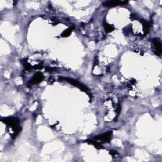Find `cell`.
Listing matches in <instances>:
<instances>
[{"mask_svg": "<svg viewBox=\"0 0 162 162\" xmlns=\"http://www.w3.org/2000/svg\"><path fill=\"white\" fill-rule=\"evenodd\" d=\"M63 79L65 81H66L67 82H69L70 84H71L72 85H74L75 87L79 88L81 90H82V91L86 92L88 95L89 96V97H91V95L89 94V89L88 88V87H86L85 85L80 83L79 81H76L75 79H70V78H63Z\"/></svg>", "mask_w": 162, "mask_h": 162, "instance_id": "cell-1", "label": "cell"}, {"mask_svg": "<svg viewBox=\"0 0 162 162\" xmlns=\"http://www.w3.org/2000/svg\"><path fill=\"white\" fill-rule=\"evenodd\" d=\"M152 42L154 45L155 54L158 56H161L162 53V45L161 41L159 38H154L152 39Z\"/></svg>", "mask_w": 162, "mask_h": 162, "instance_id": "cell-2", "label": "cell"}, {"mask_svg": "<svg viewBox=\"0 0 162 162\" xmlns=\"http://www.w3.org/2000/svg\"><path fill=\"white\" fill-rule=\"evenodd\" d=\"M43 79H44L43 74L41 72H38L33 76V77L29 81L28 85L29 84L30 86H32V85H33V84L40 83L42 81V80Z\"/></svg>", "mask_w": 162, "mask_h": 162, "instance_id": "cell-3", "label": "cell"}, {"mask_svg": "<svg viewBox=\"0 0 162 162\" xmlns=\"http://www.w3.org/2000/svg\"><path fill=\"white\" fill-rule=\"evenodd\" d=\"M112 134L113 133L112 131H109L107 133H105L103 134L97 136V137L95 138V139L97 140L103 141L104 142H110L111 139H112Z\"/></svg>", "mask_w": 162, "mask_h": 162, "instance_id": "cell-4", "label": "cell"}, {"mask_svg": "<svg viewBox=\"0 0 162 162\" xmlns=\"http://www.w3.org/2000/svg\"><path fill=\"white\" fill-rule=\"evenodd\" d=\"M128 2H122V1H108L103 3V5L106 7H114L119 5L127 4Z\"/></svg>", "mask_w": 162, "mask_h": 162, "instance_id": "cell-5", "label": "cell"}, {"mask_svg": "<svg viewBox=\"0 0 162 162\" xmlns=\"http://www.w3.org/2000/svg\"><path fill=\"white\" fill-rule=\"evenodd\" d=\"M103 27L106 32H111L115 30V27L112 25H110L106 22H103Z\"/></svg>", "mask_w": 162, "mask_h": 162, "instance_id": "cell-6", "label": "cell"}, {"mask_svg": "<svg viewBox=\"0 0 162 162\" xmlns=\"http://www.w3.org/2000/svg\"><path fill=\"white\" fill-rule=\"evenodd\" d=\"M72 31H73V28L72 27H70V28H69L67 29L66 30H65L61 34V36L63 37V38H66V37H69L70 34L72 32Z\"/></svg>", "mask_w": 162, "mask_h": 162, "instance_id": "cell-7", "label": "cell"}, {"mask_svg": "<svg viewBox=\"0 0 162 162\" xmlns=\"http://www.w3.org/2000/svg\"><path fill=\"white\" fill-rule=\"evenodd\" d=\"M86 142L89 144H92L95 146V147L97 149H102L103 148V146H102V145L97 142H95V141H91V140H88L86 141Z\"/></svg>", "mask_w": 162, "mask_h": 162, "instance_id": "cell-8", "label": "cell"}, {"mask_svg": "<svg viewBox=\"0 0 162 162\" xmlns=\"http://www.w3.org/2000/svg\"><path fill=\"white\" fill-rule=\"evenodd\" d=\"M46 72H52L53 71H55V69H53V68H50V67H48L47 69H46Z\"/></svg>", "mask_w": 162, "mask_h": 162, "instance_id": "cell-9", "label": "cell"}]
</instances>
